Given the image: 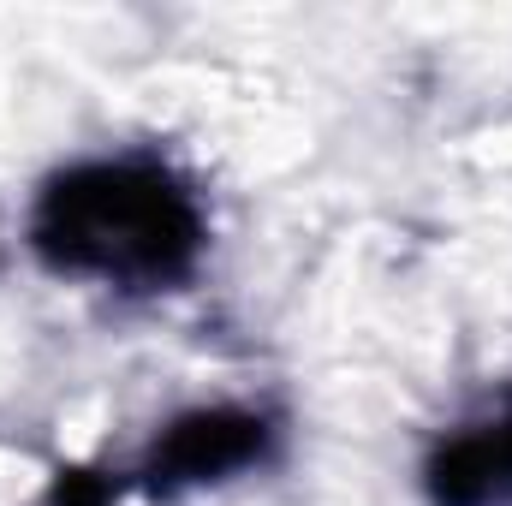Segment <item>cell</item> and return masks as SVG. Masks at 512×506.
Masks as SVG:
<instances>
[{
	"instance_id": "obj_1",
	"label": "cell",
	"mask_w": 512,
	"mask_h": 506,
	"mask_svg": "<svg viewBox=\"0 0 512 506\" xmlns=\"http://www.w3.org/2000/svg\"><path fill=\"white\" fill-rule=\"evenodd\" d=\"M203 245L191 191L161 161H90L60 173L36 209V251L108 286H167Z\"/></svg>"
},
{
	"instance_id": "obj_2",
	"label": "cell",
	"mask_w": 512,
	"mask_h": 506,
	"mask_svg": "<svg viewBox=\"0 0 512 506\" xmlns=\"http://www.w3.org/2000/svg\"><path fill=\"white\" fill-rule=\"evenodd\" d=\"M429 489L441 506H512V399L441 441Z\"/></svg>"
}]
</instances>
